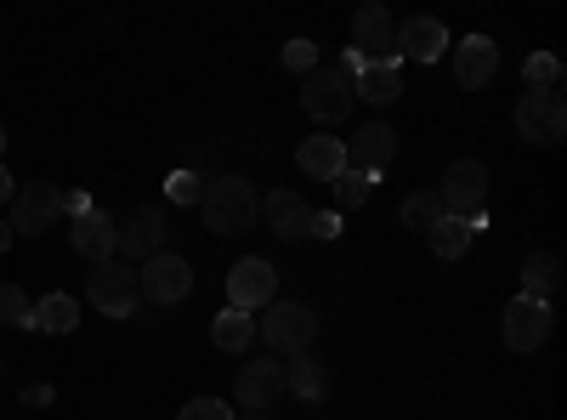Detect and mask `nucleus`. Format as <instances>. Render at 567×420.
<instances>
[{"instance_id": "a211bd4d", "label": "nucleus", "mask_w": 567, "mask_h": 420, "mask_svg": "<svg viewBox=\"0 0 567 420\" xmlns=\"http://www.w3.org/2000/svg\"><path fill=\"white\" fill-rule=\"evenodd\" d=\"M261 211H267V227L278 233V239H307V222H312L307 194H296V188H272V194L261 199Z\"/></svg>"}, {"instance_id": "0eeeda50", "label": "nucleus", "mask_w": 567, "mask_h": 420, "mask_svg": "<svg viewBox=\"0 0 567 420\" xmlns=\"http://www.w3.org/2000/svg\"><path fill=\"white\" fill-rule=\"evenodd\" d=\"M352 80L341 74V69H312L307 80H301V109H307V120H318V125H341L347 114H352Z\"/></svg>"}, {"instance_id": "4be33fe9", "label": "nucleus", "mask_w": 567, "mask_h": 420, "mask_svg": "<svg viewBox=\"0 0 567 420\" xmlns=\"http://www.w3.org/2000/svg\"><path fill=\"white\" fill-rule=\"evenodd\" d=\"M284 392H296L301 403H323L329 398V369L312 352L296 358V363H284Z\"/></svg>"}, {"instance_id": "6e6552de", "label": "nucleus", "mask_w": 567, "mask_h": 420, "mask_svg": "<svg viewBox=\"0 0 567 420\" xmlns=\"http://www.w3.org/2000/svg\"><path fill=\"white\" fill-rule=\"evenodd\" d=\"M550 324H556L550 301H539V296H516V301L499 313V336H505L511 352H539V347L550 341Z\"/></svg>"}, {"instance_id": "aec40b11", "label": "nucleus", "mask_w": 567, "mask_h": 420, "mask_svg": "<svg viewBox=\"0 0 567 420\" xmlns=\"http://www.w3.org/2000/svg\"><path fill=\"white\" fill-rule=\"evenodd\" d=\"M296 165L312 182H336L347 171V143H341V136H307V143L296 148Z\"/></svg>"}, {"instance_id": "ddd939ff", "label": "nucleus", "mask_w": 567, "mask_h": 420, "mask_svg": "<svg viewBox=\"0 0 567 420\" xmlns=\"http://www.w3.org/2000/svg\"><path fill=\"white\" fill-rule=\"evenodd\" d=\"M165 233H171V222H165V211L159 205H142L125 227H120V250H125V262H154L159 250H165Z\"/></svg>"}, {"instance_id": "f03ea898", "label": "nucleus", "mask_w": 567, "mask_h": 420, "mask_svg": "<svg viewBox=\"0 0 567 420\" xmlns=\"http://www.w3.org/2000/svg\"><path fill=\"white\" fill-rule=\"evenodd\" d=\"M256 336L272 358H307L312 341H318V318H312L307 301H272L256 318Z\"/></svg>"}, {"instance_id": "9d476101", "label": "nucleus", "mask_w": 567, "mask_h": 420, "mask_svg": "<svg viewBox=\"0 0 567 420\" xmlns=\"http://www.w3.org/2000/svg\"><path fill=\"white\" fill-rule=\"evenodd\" d=\"M278 301V267L261 262V256H245V262H233L227 273V307H239V313H261Z\"/></svg>"}, {"instance_id": "cd10ccee", "label": "nucleus", "mask_w": 567, "mask_h": 420, "mask_svg": "<svg viewBox=\"0 0 567 420\" xmlns=\"http://www.w3.org/2000/svg\"><path fill=\"white\" fill-rule=\"evenodd\" d=\"M523 80H528V91H556V85H561V63H556V52H528Z\"/></svg>"}, {"instance_id": "f257e3e1", "label": "nucleus", "mask_w": 567, "mask_h": 420, "mask_svg": "<svg viewBox=\"0 0 567 420\" xmlns=\"http://www.w3.org/2000/svg\"><path fill=\"white\" fill-rule=\"evenodd\" d=\"M199 216H205V227L216 233V239H239V233H250L256 216H261V194L245 176H216L199 194Z\"/></svg>"}, {"instance_id": "58836bf2", "label": "nucleus", "mask_w": 567, "mask_h": 420, "mask_svg": "<svg viewBox=\"0 0 567 420\" xmlns=\"http://www.w3.org/2000/svg\"><path fill=\"white\" fill-rule=\"evenodd\" d=\"M245 420H267V414H245Z\"/></svg>"}, {"instance_id": "f3484780", "label": "nucleus", "mask_w": 567, "mask_h": 420, "mask_svg": "<svg viewBox=\"0 0 567 420\" xmlns=\"http://www.w3.org/2000/svg\"><path fill=\"white\" fill-rule=\"evenodd\" d=\"M69 239H74V250L97 267V262H114L120 256V222L109 216V211H91V216H80L74 227H69Z\"/></svg>"}, {"instance_id": "a878e982", "label": "nucleus", "mask_w": 567, "mask_h": 420, "mask_svg": "<svg viewBox=\"0 0 567 420\" xmlns=\"http://www.w3.org/2000/svg\"><path fill=\"white\" fill-rule=\"evenodd\" d=\"M437 222H443V199H437V188H420V194H409V199H403V227L432 233Z\"/></svg>"}, {"instance_id": "c9c22d12", "label": "nucleus", "mask_w": 567, "mask_h": 420, "mask_svg": "<svg viewBox=\"0 0 567 420\" xmlns=\"http://www.w3.org/2000/svg\"><path fill=\"white\" fill-rule=\"evenodd\" d=\"M34 403H52V387H29L23 392V409H34Z\"/></svg>"}, {"instance_id": "6ab92c4d", "label": "nucleus", "mask_w": 567, "mask_h": 420, "mask_svg": "<svg viewBox=\"0 0 567 420\" xmlns=\"http://www.w3.org/2000/svg\"><path fill=\"white\" fill-rule=\"evenodd\" d=\"M352 98H363V103H374V109L398 103V98H403V74H398V58L363 63V69L352 74Z\"/></svg>"}, {"instance_id": "72a5a7b5", "label": "nucleus", "mask_w": 567, "mask_h": 420, "mask_svg": "<svg viewBox=\"0 0 567 420\" xmlns=\"http://www.w3.org/2000/svg\"><path fill=\"white\" fill-rule=\"evenodd\" d=\"M91 211H97V205H91L85 194H63V216H74V222H80V216H91Z\"/></svg>"}, {"instance_id": "39448f33", "label": "nucleus", "mask_w": 567, "mask_h": 420, "mask_svg": "<svg viewBox=\"0 0 567 420\" xmlns=\"http://www.w3.org/2000/svg\"><path fill=\"white\" fill-rule=\"evenodd\" d=\"M85 301L97 307L103 318H136V273L114 256V262H97L91 267V278H85Z\"/></svg>"}, {"instance_id": "1a4fd4ad", "label": "nucleus", "mask_w": 567, "mask_h": 420, "mask_svg": "<svg viewBox=\"0 0 567 420\" xmlns=\"http://www.w3.org/2000/svg\"><path fill=\"white\" fill-rule=\"evenodd\" d=\"M63 216V194L52 188V182H18V194H12V233H23V239H40L45 227H58Z\"/></svg>"}, {"instance_id": "9b49d317", "label": "nucleus", "mask_w": 567, "mask_h": 420, "mask_svg": "<svg viewBox=\"0 0 567 420\" xmlns=\"http://www.w3.org/2000/svg\"><path fill=\"white\" fill-rule=\"evenodd\" d=\"M352 52L363 63H381V58L398 52V23H392V12L381 7V0H363V7L352 12Z\"/></svg>"}, {"instance_id": "7ed1b4c3", "label": "nucleus", "mask_w": 567, "mask_h": 420, "mask_svg": "<svg viewBox=\"0 0 567 420\" xmlns=\"http://www.w3.org/2000/svg\"><path fill=\"white\" fill-rule=\"evenodd\" d=\"M437 199H443V216H460V222H471V227L483 233V227H488V165L454 160V165L443 171Z\"/></svg>"}, {"instance_id": "bb28decb", "label": "nucleus", "mask_w": 567, "mask_h": 420, "mask_svg": "<svg viewBox=\"0 0 567 420\" xmlns=\"http://www.w3.org/2000/svg\"><path fill=\"white\" fill-rule=\"evenodd\" d=\"M329 188H336V216H347V211H358V205L374 194V176H363V171H341L336 182H329Z\"/></svg>"}, {"instance_id": "b1692460", "label": "nucleus", "mask_w": 567, "mask_h": 420, "mask_svg": "<svg viewBox=\"0 0 567 420\" xmlns=\"http://www.w3.org/2000/svg\"><path fill=\"white\" fill-rule=\"evenodd\" d=\"M556 285H561V262H556V250H534V256L523 262V296L550 301Z\"/></svg>"}, {"instance_id": "e433bc0d", "label": "nucleus", "mask_w": 567, "mask_h": 420, "mask_svg": "<svg viewBox=\"0 0 567 420\" xmlns=\"http://www.w3.org/2000/svg\"><path fill=\"white\" fill-rule=\"evenodd\" d=\"M12 239H18V233H12V222H7V216H0V256H7V250H12Z\"/></svg>"}, {"instance_id": "c85d7f7f", "label": "nucleus", "mask_w": 567, "mask_h": 420, "mask_svg": "<svg viewBox=\"0 0 567 420\" xmlns=\"http://www.w3.org/2000/svg\"><path fill=\"white\" fill-rule=\"evenodd\" d=\"M29 318H34L29 296L18 285H0V324H7V330H29Z\"/></svg>"}, {"instance_id": "412c9836", "label": "nucleus", "mask_w": 567, "mask_h": 420, "mask_svg": "<svg viewBox=\"0 0 567 420\" xmlns=\"http://www.w3.org/2000/svg\"><path fill=\"white\" fill-rule=\"evenodd\" d=\"M210 341L221 352H250L256 347V313H239V307H221L210 318Z\"/></svg>"}, {"instance_id": "2f4dec72", "label": "nucleus", "mask_w": 567, "mask_h": 420, "mask_svg": "<svg viewBox=\"0 0 567 420\" xmlns=\"http://www.w3.org/2000/svg\"><path fill=\"white\" fill-rule=\"evenodd\" d=\"M182 420H239V414H233L221 398H187L182 403Z\"/></svg>"}, {"instance_id": "f8f14e48", "label": "nucleus", "mask_w": 567, "mask_h": 420, "mask_svg": "<svg viewBox=\"0 0 567 420\" xmlns=\"http://www.w3.org/2000/svg\"><path fill=\"white\" fill-rule=\"evenodd\" d=\"M233 398H239V409H250V414H267L284 398V358L267 352V358L245 363L239 381H233Z\"/></svg>"}, {"instance_id": "f704fd0d", "label": "nucleus", "mask_w": 567, "mask_h": 420, "mask_svg": "<svg viewBox=\"0 0 567 420\" xmlns=\"http://www.w3.org/2000/svg\"><path fill=\"white\" fill-rule=\"evenodd\" d=\"M12 194H18V182H12L7 165H0V205H12Z\"/></svg>"}, {"instance_id": "4c0bfd02", "label": "nucleus", "mask_w": 567, "mask_h": 420, "mask_svg": "<svg viewBox=\"0 0 567 420\" xmlns=\"http://www.w3.org/2000/svg\"><path fill=\"white\" fill-rule=\"evenodd\" d=\"M0 154H7V125H0Z\"/></svg>"}, {"instance_id": "c756f323", "label": "nucleus", "mask_w": 567, "mask_h": 420, "mask_svg": "<svg viewBox=\"0 0 567 420\" xmlns=\"http://www.w3.org/2000/svg\"><path fill=\"white\" fill-rule=\"evenodd\" d=\"M165 194H171V205H199V194H205V182H199L194 171H171V182H165Z\"/></svg>"}, {"instance_id": "393cba45", "label": "nucleus", "mask_w": 567, "mask_h": 420, "mask_svg": "<svg viewBox=\"0 0 567 420\" xmlns=\"http://www.w3.org/2000/svg\"><path fill=\"white\" fill-rule=\"evenodd\" d=\"M425 239H432V250H437L443 262H460V256L471 250V239H477V227L460 222V216H443L432 233H425Z\"/></svg>"}, {"instance_id": "7c9ffc66", "label": "nucleus", "mask_w": 567, "mask_h": 420, "mask_svg": "<svg viewBox=\"0 0 567 420\" xmlns=\"http://www.w3.org/2000/svg\"><path fill=\"white\" fill-rule=\"evenodd\" d=\"M284 69L307 80V74L318 69V45H312V40H290V45H284Z\"/></svg>"}, {"instance_id": "4468645a", "label": "nucleus", "mask_w": 567, "mask_h": 420, "mask_svg": "<svg viewBox=\"0 0 567 420\" xmlns=\"http://www.w3.org/2000/svg\"><path fill=\"white\" fill-rule=\"evenodd\" d=\"M398 160V131L392 125H363L358 136H352V148H347V171H363V176H374L381 182V171Z\"/></svg>"}, {"instance_id": "2eb2a0df", "label": "nucleus", "mask_w": 567, "mask_h": 420, "mask_svg": "<svg viewBox=\"0 0 567 420\" xmlns=\"http://www.w3.org/2000/svg\"><path fill=\"white\" fill-rule=\"evenodd\" d=\"M449 29H443V18H403L398 23V58H414V63H443V52H449Z\"/></svg>"}, {"instance_id": "423d86ee", "label": "nucleus", "mask_w": 567, "mask_h": 420, "mask_svg": "<svg viewBox=\"0 0 567 420\" xmlns=\"http://www.w3.org/2000/svg\"><path fill=\"white\" fill-rule=\"evenodd\" d=\"M561 131H567L561 91H523V103H516V136L534 148H556Z\"/></svg>"}, {"instance_id": "dca6fc26", "label": "nucleus", "mask_w": 567, "mask_h": 420, "mask_svg": "<svg viewBox=\"0 0 567 420\" xmlns=\"http://www.w3.org/2000/svg\"><path fill=\"white\" fill-rule=\"evenodd\" d=\"M494 74H499V45H494L488 34H465V40L454 45V80H460L465 91H483Z\"/></svg>"}, {"instance_id": "473e14b6", "label": "nucleus", "mask_w": 567, "mask_h": 420, "mask_svg": "<svg viewBox=\"0 0 567 420\" xmlns=\"http://www.w3.org/2000/svg\"><path fill=\"white\" fill-rule=\"evenodd\" d=\"M307 233H312V239H336V233H341V216H336V211H312Z\"/></svg>"}, {"instance_id": "5701e85b", "label": "nucleus", "mask_w": 567, "mask_h": 420, "mask_svg": "<svg viewBox=\"0 0 567 420\" xmlns=\"http://www.w3.org/2000/svg\"><path fill=\"white\" fill-rule=\"evenodd\" d=\"M74 324H80V301H74V296H63V290H52V296H40V301H34L29 330H45V336H69Z\"/></svg>"}, {"instance_id": "20e7f679", "label": "nucleus", "mask_w": 567, "mask_h": 420, "mask_svg": "<svg viewBox=\"0 0 567 420\" xmlns=\"http://www.w3.org/2000/svg\"><path fill=\"white\" fill-rule=\"evenodd\" d=\"M187 290H194V262H187V256L159 250L154 262H142V267H136V296H142V301L176 307V301H187Z\"/></svg>"}]
</instances>
